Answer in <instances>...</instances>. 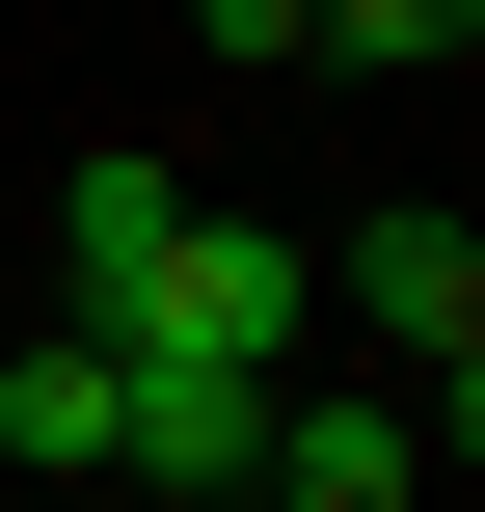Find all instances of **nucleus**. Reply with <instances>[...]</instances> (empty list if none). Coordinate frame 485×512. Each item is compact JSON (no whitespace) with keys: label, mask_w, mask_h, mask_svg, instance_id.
<instances>
[{"label":"nucleus","mask_w":485,"mask_h":512,"mask_svg":"<svg viewBox=\"0 0 485 512\" xmlns=\"http://www.w3.org/2000/svg\"><path fill=\"white\" fill-rule=\"evenodd\" d=\"M108 351H216V378H297V324H324V243H270V216H162L108 297H81Z\"/></svg>","instance_id":"obj_1"},{"label":"nucleus","mask_w":485,"mask_h":512,"mask_svg":"<svg viewBox=\"0 0 485 512\" xmlns=\"http://www.w3.org/2000/svg\"><path fill=\"white\" fill-rule=\"evenodd\" d=\"M324 297H351V324L405 351V405L459 432V378H485V243H459V216H432V189H405V216H351V243H324Z\"/></svg>","instance_id":"obj_2"},{"label":"nucleus","mask_w":485,"mask_h":512,"mask_svg":"<svg viewBox=\"0 0 485 512\" xmlns=\"http://www.w3.org/2000/svg\"><path fill=\"white\" fill-rule=\"evenodd\" d=\"M270 512H432V405L405 378H351V405H270V459H243Z\"/></svg>","instance_id":"obj_3"},{"label":"nucleus","mask_w":485,"mask_h":512,"mask_svg":"<svg viewBox=\"0 0 485 512\" xmlns=\"http://www.w3.org/2000/svg\"><path fill=\"white\" fill-rule=\"evenodd\" d=\"M0 459L108 486V324H27V351H0Z\"/></svg>","instance_id":"obj_4"},{"label":"nucleus","mask_w":485,"mask_h":512,"mask_svg":"<svg viewBox=\"0 0 485 512\" xmlns=\"http://www.w3.org/2000/svg\"><path fill=\"white\" fill-rule=\"evenodd\" d=\"M162 216H189V189H162V162H135V135H108V162H81V189H54V243H81V297H108V270H135V243H162Z\"/></svg>","instance_id":"obj_5"},{"label":"nucleus","mask_w":485,"mask_h":512,"mask_svg":"<svg viewBox=\"0 0 485 512\" xmlns=\"http://www.w3.org/2000/svg\"><path fill=\"white\" fill-rule=\"evenodd\" d=\"M324 54L378 81V54H485V0H324Z\"/></svg>","instance_id":"obj_6"},{"label":"nucleus","mask_w":485,"mask_h":512,"mask_svg":"<svg viewBox=\"0 0 485 512\" xmlns=\"http://www.w3.org/2000/svg\"><path fill=\"white\" fill-rule=\"evenodd\" d=\"M81 512H135V486H81Z\"/></svg>","instance_id":"obj_7"}]
</instances>
